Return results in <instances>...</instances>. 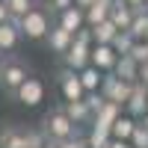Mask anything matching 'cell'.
Here are the masks:
<instances>
[{
  "label": "cell",
  "instance_id": "cell-14",
  "mask_svg": "<svg viewBox=\"0 0 148 148\" xmlns=\"http://www.w3.org/2000/svg\"><path fill=\"white\" fill-rule=\"evenodd\" d=\"M133 15H136V9H130L125 0H116V3H113V9H110V21H113L119 30H130Z\"/></svg>",
  "mask_w": 148,
  "mask_h": 148
},
{
  "label": "cell",
  "instance_id": "cell-29",
  "mask_svg": "<svg viewBox=\"0 0 148 148\" xmlns=\"http://www.w3.org/2000/svg\"><path fill=\"white\" fill-rule=\"evenodd\" d=\"M130 56L136 59L139 65H142V62H148V42H136V45L130 47Z\"/></svg>",
  "mask_w": 148,
  "mask_h": 148
},
{
  "label": "cell",
  "instance_id": "cell-25",
  "mask_svg": "<svg viewBox=\"0 0 148 148\" xmlns=\"http://www.w3.org/2000/svg\"><path fill=\"white\" fill-rule=\"evenodd\" d=\"M136 45V39H133V33L130 30H119L116 33V39H113V47H116V53H130V47Z\"/></svg>",
  "mask_w": 148,
  "mask_h": 148
},
{
  "label": "cell",
  "instance_id": "cell-32",
  "mask_svg": "<svg viewBox=\"0 0 148 148\" xmlns=\"http://www.w3.org/2000/svg\"><path fill=\"white\" fill-rule=\"evenodd\" d=\"M107 148H133V142H130V139H116V136H113Z\"/></svg>",
  "mask_w": 148,
  "mask_h": 148
},
{
  "label": "cell",
  "instance_id": "cell-8",
  "mask_svg": "<svg viewBox=\"0 0 148 148\" xmlns=\"http://www.w3.org/2000/svg\"><path fill=\"white\" fill-rule=\"evenodd\" d=\"M24 39V33L18 27V21H3L0 24V56H6V53H15L18 51V45Z\"/></svg>",
  "mask_w": 148,
  "mask_h": 148
},
{
  "label": "cell",
  "instance_id": "cell-35",
  "mask_svg": "<svg viewBox=\"0 0 148 148\" xmlns=\"http://www.w3.org/2000/svg\"><path fill=\"white\" fill-rule=\"evenodd\" d=\"M12 15H9V9H6V3H3V0H0V24H3V21H9Z\"/></svg>",
  "mask_w": 148,
  "mask_h": 148
},
{
  "label": "cell",
  "instance_id": "cell-2",
  "mask_svg": "<svg viewBox=\"0 0 148 148\" xmlns=\"http://www.w3.org/2000/svg\"><path fill=\"white\" fill-rule=\"evenodd\" d=\"M42 127H45V133H47V139H51V142H59V139L74 136V133H77V125L71 121V116L65 113L62 104H56V107H51V110L45 113Z\"/></svg>",
  "mask_w": 148,
  "mask_h": 148
},
{
  "label": "cell",
  "instance_id": "cell-24",
  "mask_svg": "<svg viewBox=\"0 0 148 148\" xmlns=\"http://www.w3.org/2000/svg\"><path fill=\"white\" fill-rule=\"evenodd\" d=\"M3 3H6V9H9L12 21H21L33 6H39V0H3Z\"/></svg>",
  "mask_w": 148,
  "mask_h": 148
},
{
  "label": "cell",
  "instance_id": "cell-23",
  "mask_svg": "<svg viewBox=\"0 0 148 148\" xmlns=\"http://www.w3.org/2000/svg\"><path fill=\"white\" fill-rule=\"evenodd\" d=\"M130 33H133V39H136V42H148V9H142V12L133 15Z\"/></svg>",
  "mask_w": 148,
  "mask_h": 148
},
{
  "label": "cell",
  "instance_id": "cell-36",
  "mask_svg": "<svg viewBox=\"0 0 148 148\" xmlns=\"http://www.w3.org/2000/svg\"><path fill=\"white\" fill-rule=\"evenodd\" d=\"M92 3H95V0H74V6H80V9H83V12H86V9H89V6H92Z\"/></svg>",
  "mask_w": 148,
  "mask_h": 148
},
{
  "label": "cell",
  "instance_id": "cell-7",
  "mask_svg": "<svg viewBox=\"0 0 148 148\" xmlns=\"http://www.w3.org/2000/svg\"><path fill=\"white\" fill-rule=\"evenodd\" d=\"M59 59H62V65H65V68L83 71L86 65L92 62V47H89V45H83V42H74V45H71V47H68V51L59 56Z\"/></svg>",
  "mask_w": 148,
  "mask_h": 148
},
{
  "label": "cell",
  "instance_id": "cell-19",
  "mask_svg": "<svg viewBox=\"0 0 148 148\" xmlns=\"http://www.w3.org/2000/svg\"><path fill=\"white\" fill-rule=\"evenodd\" d=\"M110 139H113V130H110L107 125H98V121H92V130H89V136H86L89 148H107Z\"/></svg>",
  "mask_w": 148,
  "mask_h": 148
},
{
  "label": "cell",
  "instance_id": "cell-1",
  "mask_svg": "<svg viewBox=\"0 0 148 148\" xmlns=\"http://www.w3.org/2000/svg\"><path fill=\"white\" fill-rule=\"evenodd\" d=\"M18 27H21V33H24L27 42H45L47 33H51V27H53V12H51V6H42V3L33 6L27 15L18 21Z\"/></svg>",
  "mask_w": 148,
  "mask_h": 148
},
{
  "label": "cell",
  "instance_id": "cell-22",
  "mask_svg": "<svg viewBox=\"0 0 148 148\" xmlns=\"http://www.w3.org/2000/svg\"><path fill=\"white\" fill-rule=\"evenodd\" d=\"M116 33H119V27H116V24L113 21H101V24H95V27H92V36H95V42L98 45H113V39H116Z\"/></svg>",
  "mask_w": 148,
  "mask_h": 148
},
{
  "label": "cell",
  "instance_id": "cell-17",
  "mask_svg": "<svg viewBox=\"0 0 148 148\" xmlns=\"http://www.w3.org/2000/svg\"><path fill=\"white\" fill-rule=\"evenodd\" d=\"M113 3H116V0H95V3L86 9V24H89V27H95V24L107 21V18H110V9H113Z\"/></svg>",
  "mask_w": 148,
  "mask_h": 148
},
{
  "label": "cell",
  "instance_id": "cell-30",
  "mask_svg": "<svg viewBox=\"0 0 148 148\" xmlns=\"http://www.w3.org/2000/svg\"><path fill=\"white\" fill-rule=\"evenodd\" d=\"M74 42H83V45H95V36H92V27H89V24H86V27H80L77 33H74Z\"/></svg>",
  "mask_w": 148,
  "mask_h": 148
},
{
  "label": "cell",
  "instance_id": "cell-40",
  "mask_svg": "<svg viewBox=\"0 0 148 148\" xmlns=\"http://www.w3.org/2000/svg\"><path fill=\"white\" fill-rule=\"evenodd\" d=\"M0 59H3V56H0Z\"/></svg>",
  "mask_w": 148,
  "mask_h": 148
},
{
  "label": "cell",
  "instance_id": "cell-28",
  "mask_svg": "<svg viewBox=\"0 0 148 148\" xmlns=\"http://www.w3.org/2000/svg\"><path fill=\"white\" fill-rule=\"evenodd\" d=\"M83 101L86 104H89V110H92V116L98 113V110H101L104 107V101H107V98L101 95V92H86V98H83Z\"/></svg>",
  "mask_w": 148,
  "mask_h": 148
},
{
  "label": "cell",
  "instance_id": "cell-4",
  "mask_svg": "<svg viewBox=\"0 0 148 148\" xmlns=\"http://www.w3.org/2000/svg\"><path fill=\"white\" fill-rule=\"evenodd\" d=\"M56 83H59V92H62V101H80V98H86L80 71L62 65V68H59V74H56Z\"/></svg>",
  "mask_w": 148,
  "mask_h": 148
},
{
  "label": "cell",
  "instance_id": "cell-34",
  "mask_svg": "<svg viewBox=\"0 0 148 148\" xmlns=\"http://www.w3.org/2000/svg\"><path fill=\"white\" fill-rule=\"evenodd\" d=\"M125 3H127L130 9H136V12H142V9H145V0H125Z\"/></svg>",
  "mask_w": 148,
  "mask_h": 148
},
{
  "label": "cell",
  "instance_id": "cell-13",
  "mask_svg": "<svg viewBox=\"0 0 148 148\" xmlns=\"http://www.w3.org/2000/svg\"><path fill=\"white\" fill-rule=\"evenodd\" d=\"M62 107H65V113L71 116V121H74V125H92V110H89V104H86L83 101V98H80V101H62Z\"/></svg>",
  "mask_w": 148,
  "mask_h": 148
},
{
  "label": "cell",
  "instance_id": "cell-37",
  "mask_svg": "<svg viewBox=\"0 0 148 148\" xmlns=\"http://www.w3.org/2000/svg\"><path fill=\"white\" fill-rule=\"evenodd\" d=\"M139 121H145V125H148V113H145V116H142V119H139Z\"/></svg>",
  "mask_w": 148,
  "mask_h": 148
},
{
  "label": "cell",
  "instance_id": "cell-6",
  "mask_svg": "<svg viewBox=\"0 0 148 148\" xmlns=\"http://www.w3.org/2000/svg\"><path fill=\"white\" fill-rule=\"evenodd\" d=\"M9 98H12V101H18V104H24V107H36V104L45 98V86H42V80H36L33 74H30V77L24 80Z\"/></svg>",
  "mask_w": 148,
  "mask_h": 148
},
{
  "label": "cell",
  "instance_id": "cell-18",
  "mask_svg": "<svg viewBox=\"0 0 148 148\" xmlns=\"http://www.w3.org/2000/svg\"><path fill=\"white\" fill-rule=\"evenodd\" d=\"M104 74L107 71H101L98 65H86L83 71H80V80H83V89L86 92H101V83H104Z\"/></svg>",
  "mask_w": 148,
  "mask_h": 148
},
{
  "label": "cell",
  "instance_id": "cell-26",
  "mask_svg": "<svg viewBox=\"0 0 148 148\" xmlns=\"http://www.w3.org/2000/svg\"><path fill=\"white\" fill-rule=\"evenodd\" d=\"M130 142H133V148H148V125H145V121H136Z\"/></svg>",
  "mask_w": 148,
  "mask_h": 148
},
{
  "label": "cell",
  "instance_id": "cell-16",
  "mask_svg": "<svg viewBox=\"0 0 148 148\" xmlns=\"http://www.w3.org/2000/svg\"><path fill=\"white\" fill-rule=\"evenodd\" d=\"M113 71L119 74L121 80H127V83H136V80H139V62H136V59H133L130 53H121Z\"/></svg>",
  "mask_w": 148,
  "mask_h": 148
},
{
  "label": "cell",
  "instance_id": "cell-27",
  "mask_svg": "<svg viewBox=\"0 0 148 148\" xmlns=\"http://www.w3.org/2000/svg\"><path fill=\"white\" fill-rule=\"evenodd\" d=\"M56 148H89V142H86V136H80V133H74V136H65V139H59L53 142Z\"/></svg>",
  "mask_w": 148,
  "mask_h": 148
},
{
  "label": "cell",
  "instance_id": "cell-15",
  "mask_svg": "<svg viewBox=\"0 0 148 148\" xmlns=\"http://www.w3.org/2000/svg\"><path fill=\"white\" fill-rule=\"evenodd\" d=\"M0 148H27V127H3L0 130Z\"/></svg>",
  "mask_w": 148,
  "mask_h": 148
},
{
  "label": "cell",
  "instance_id": "cell-10",
  "mask_svg": "<svg viewBox=\"0 0 148 148\" xmlns=\"http://www.w3.org/2000/svg\"><path fill=\"white\" fill-rule=\"evenodd\" d=\"M45 45L51 47V53H56V56H62L68 47L74 45V33H68L65 27H59V24L53 21V27H51V33H47V39H45Z\"/></svg>",
  "mask_w": 148,
  "mask_h": 148
},
{
  "label": "cell",
  "instance_id": "cell-11",
  "mask_svg": "<svg viewBox=\"0 0 148 148\" xmlns=\"http://www.w3.org/2000/svg\"><path fill=\"white\" fill-rule=\"evenodd\" d=\"M53 21L59 24V27H65L68 33H77L80 27H86V12H83L80 6H68V9H62V12H56Z\"/></svg>",
  "mask_w": 148,
  "mask_h": 148
},
{
  "label": "cell",
  "instance_id": "cell-9",
  "mask_svg": "<svg viewBox=\"0 0 148 148\" xmlns=\"http://www.w3.org/2000/svg\"><path fill=\"white\" fill-rule=\"evenodd\" d=\"M125 113H130L133 119H142L148 113V86L145 83H133V89H130V98H127V104H125Z\"/></svg>",
  "mask_w": 148,
  "mask_h": 148
},
{
  "label": "cell",
  "instance_id": "cell-39",
  "mask_svg": "<svg viewBox=\"0 0 148 148\" xmlns=\"http://www.w3.org/2000/svg\"><path fill=\"white\" fill-rule=\"evenodd\" d=\"M145 9H148V0H145Z\"/></svg>",
  "mask_w": 148,
  "mask_h": 148
},
{
  "label": "cell",
  "instance_id": "cell-31",
  "mask_svg": "<svg viewBox=\"0 0 148 148\" xmlns=\"http://www.w3.org/2000/svg\"><path fill=\"white\" fill-rule=\"evenodd\" d=\"M47 6H51V12L56 15V12H62V9L74 6V0H47Z\"/></svg>",
  "mask_w": 148,
  "mask_h": 148
},
{
  "label": "cell",
  "instance_id": "cell-5",
  "mask_svg": "<svg viewBox=\"0 0 148 148\" xmlns=\"http://www.w3.org/2000/svg\"><path fill=\"white\" fill-rule=\"evenodd\" d=\"M130 89H133V83H127V80H121L119 74L113 71V74H104V83H101V95L107 98V101H116V104H121L125 107L127 104V98H130Z\"/></svg>",
  "mask_w": 148,
  "mask_h": 148
},
{
  "label": "cell",
  "instance_id": "cell-33",
  "mask_svg": "<svg viewBox=\"0 0 148 148\" xmlns=\"http://www.w3.org/2000/svg\"><path fill=\"white\" fill-rule=\"evenodd\" d=\"M139 83H145V86H148V62H142V65H139Z\"/></svg>",
  "mask_w": 148,
  "mask_h": 148
},
{
  "label": "cell",
  "instance_id": "cell-3",
  "mask_svg": "<svg viewBox=\"0 0 148 148\" xmlns=\"http://www.w3.org/2000/svg\"><path fill=\"white\" fill-rule=\"evenodd\" d=\"M27 77H30V65L24 62L21 56L6 53L3 59H0V89H3L6 95H12Z\"/></svg>",
  "mask_w": 148,
  "mask_h": 148
},
{
  "label": "cell",
  "instance_id": "cell-12",
  "mask_svg": "<svg viewBox=\"0 0 148 148\" xmlns=\"http://www.w3.org/2000/svg\"><path fill=\"white\" fill-rule=\"evenodd\" d=\"M119 62V53H116V47L113 45H92V65H98L101 71H110V68H116Z\"/></svg>",
  "mask_w": 148,
  "mask_h": 148
},
{
  "label": "cell",
  "instance_id": "cell-20",
  "mask_svg": "<svg viewBox=\"0 0 148 148\" xmlns=\"http://www.w3.org/2000/svg\"><path fill=\"white\" fill-rule=\"evenodd\" d=\"M121 110H125V107H121V104H116V101H104V107L95 113V119H92V121H98V125H107V127H113V121L121 116Z\"/></svg>",
  "mask_w": 148,
  "mask_h": 148
},
{
  "label": "cell",
  "instance_id": "cell-21",
  "mask_svg": "<svg viewBox=\"0 0 148 148\" xmlns=\"http://www.w3.org/2000/svg\"><path fill=\"white\" fill-rule=\"evenodd\" d=\"M133 127H136V119H133L130 113H121V116L113 121V127H110V130H113L116 139H130V136H133Z\"/></svg>",
  "mask_w": 148,
  "mask_h": 148
},
{
  "label": "cell",
  "instance_id": "cell-38",
  "mask_svg": "<svg viewBox=\"0 0 148 148\" xmlns=\"http://www.w3.org/2000/svg\"><path fill=\"white\" fill-rule=\"evenodd\" d=\"M45 148H56V145H53V142H47V145H45Z\"/></svg>",
  "mask_w": 148,
  "mask_h": 148
}]
</instances>
